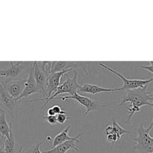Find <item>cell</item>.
Instances as JSON below:
<instances>
[{
  "mask_svg": "<svg viewBox=\"0 0 153 153\" xmlns=\"http://www.w3.org/2000/svg\"><path fill=\"white\" fill-rule=\"evenodd\" d=\"M112 131L116 134L120 139L121 138L122 136L124 134H130L131 132L126 129L123 128L118 123L117 121L114 119L112 118Z\"/></svg>",
  "mask_w": 153,
  "mask_h": 153,
  "instance_id": "18",
  "label": "cell"
},
{
  "mask_svg": "<svg viewBox=\"0 0 153 153\" xmlns=\"http://www.w3.org/2000/svg\"><path fill=\"white\" fill-rule=\"evenodd\" d=\"M62 113H66V112L63 111L59 105H54L50 108L47 111V115L51 116H55Z\"/></svg>",
  "mask_w": 153,
  "mask_h": 153,
  "instance_id": "19",
  "label": "cell"
},
{
  "mask_svg": "<svg viewBox=\"0 0 153 153\" xmlns=\"http://www.w3.org/2000/svg\"><path fill=\"white\" fill-rule=\"evenodd\" d=\"M148 85L149 84L143 88L127 91L126 94L121 97L120 103L115 106L118 108L126 102L130 103V106L127 107L128 111V121L130 124H131V119L133 115L136 112H139L142 106H148L151 108L153 106L152 102H150L152 100V95L147 90Z\"/></svg>",
  "mask_w": 153,
  "mask_h": 153,
  "instance_id": "1",
  "label": "cell"
},
{
  "mask_svg": "<svg viewBox=\"0 0 153 153\" xmlns=\"http://www.w3.org/2000/svg\"><path fill=\"white\" fill-rule=\"evenodd\" d=\"M44 119L47 121V122L51 125H55L57 124L56 120V115L51 116V115H44Z\"/></svg>",
  "mask_w": 153,
  "mask_h": 153,
  "instance_id": "23",
  "label": "cell"
},
{
  "mask_svg": "<svg viewBox=\"0 0 153 153\" xmlns=\"http://www.w3.org/2000/svg\"><path fill=\"white\" fill-rule=\"evenodd\" d=\"M23 146L21 148V149H20V152H19V153H23Z\"/></svg>",
  "mask_w": 153,
  "mask_h": 153,
  "instance_id": "26",
  "label": "cell"
},
{
  "mask_svg": "<svg viewBox=\"0 0 153 153\" xmlns=\"http://www.w3.org/2000/svg\"><path fill=\"white\" fill-rule=\"evenodd\" d=\"M51 62H33V75L36 84V93L42 94L45 99L47 96V85L50 74Z\"/></svg>",
  "mask_w": 153,
  "mask_h": 153,
  "instance_id": "3",
  "label": "cell"
},
{
  "mask_svg": "<svg viewBox=\"0 0 153 153\" xmlns=\"http://www.w3.org/2000/svg\"><path fill=\"white\" fill-rule=\"evenodd\" d=\"M23 145L18 144L15 140V137L12 131L10 133L9 139H5L4 140V146L5 153H19L21 148Z\"/></svg>",
  "mask_w": 153,
  "mask_h": 153,
  "instance_id": "17",
  "label": "cell"
},
{
  "mask_svg": "<svg viewBox=\"0 0 153 153\" xmlns=\"http://www.w3.org/2000/svg\"><path fill=\"white\" fill-rule=\"evenodd\" d=\"M59 99L62 100L63 101H65L66 99H74V100H76V102L79 103L81 105H82L86 108V111L84 112L85 115H87L88 113H90L93 111L99 109H100L102 108H104L105 106L104 105H99V104L96 103V102L95 101L91 99L90 98L84 96H82V95H80L78 93H75L72 95H69V96H67L54 97V98L51 99V100H59Z\"/></svg>",
  "mask_w": 153,
  "mask_h": 153,
  "instance_id": "8",
  "label": "cell"
},
{
  "mask_svg": "<svg viewBox=\"0 0 153 153\" xmlns=\"http://www.w3.org/2000/svg\"><path fill=\"white\" fill-rule=\"evenodd\" d=\"M152 62L149 61V65L148 66H141V68H143L144 69H146L148 72H149L151 74H152Z\"/></svg>",
  "mask_w": 153,
  "mask_h": 153,
  "instance_id": "24",
  "label": "cell"
},
{
  "mask_svg": "<svg viewBox=\"0 0 153 153\" xmlns=\"http://www.w3.org/2000/svg\"><path fill=\"white\" fill-rule=\"evenodd\" d=\"M74 77L71 78L69 77L68 75H66V79L62 82V84H60L58 86L57 90L54 93V94L51 96V97L45 102L43 106H41V109H44L46 105L48 104V103L51 100V99L54 97H56L57 96L64 94V93H69L71 95H72L75 93L78 92V90L79 89L80 85L78 84L77 81V72L75 70H74Z\"/></svg>",
  "mask_w": 153,
  "mask_h": 153,
  "instance_id": "6",
  "label": "cell"
},
{
  "mask_svg": "<svg viewBox=\"0 0 153 153\" xmlns=\"http://www.w3.org/2000/svg\"><path fill=\"white\" fill-rule=\"evenodd\" d=\"M0 139H2L3 140H5V139H4V137L1 134V133H0Z\"/></svg>",
  "mask_w": 153,
  "mask_h": 153,
  "instance_id": "27",
  "label": "cell"
},
{
  "mask_svg": "<svg viewBox=\"0 0 153 153\" xmlns=\"http://www.w3.org/2000/svg\"><path fill=\"white\" fill-rule=\"evenodd\" d=\"M25 81L26 79H5V81L1 82V83L11 97L14 99H19L24 89Z\"/></svg>",
  "mask_w": 153,
  "mask_h": 153,
  "instance_id": "11",
  "label": "cell"
},
{
  "mask_svg": "<svg viewBox=\"0 0 153 153\" xmlns=\"http://www.w3.org/2000/svg\"><path fill=\"white\" fill-rule=\"evenodd\" d=\"M36 93V84L33 75V66L32 65L27 79L25 82L24 89L19 99L22 100L24 97H26L31 94Z\"/></svg>",
  "mask_w": 153,
  "mask_h": 153,
  "instance_id": "12",
  "label": "cell"
},
{
  "mask_svg": "<svg viewBox=\"0 0 153 153\" xmlns=\"http://www.w3.org/2000/svg\"><path fill=\"white\" fill-rule=\"evenodd\" d=\"M33 62L10 61L4 68L0 69V76L5 79H26Z\"/></svg>",
  "mask_w": 153,
  "mask_h": 153,
  "instance_id": "2",
  "label": "cell"
},
{
  "mask_svg": "<svg viewBox=\"0 0 153 153\" xmlns=\"http://www.w3.org/2000/svg\"><path fill=\"white\" fill-rule=\"evenodd\" d=\"M42 142H39L35 145H32L28 149H27L25 152H23V153H43L40 150V147Z\"/></svg>",
  "mask_w": 153,
  "mask_h": 153,
  "instance_id": "20",
  "label": "cell"
},
{
  "mask_svg": "<svg viewBox=\"0 0 153 153\" xmlns=\"http://www.w3.org/2000/svg\"><path fill=\"white\" fill-rule=\"evenodd\" d=\"M115 91H118V88H105L97 85H95L91 83H86L83 85L79 87L78 90V93H88L93 95L97 94L102 93H107V92H113Z\"/></svg>",
  "mask_w": 153,
  "mask_h": 153,
  "instance_id": "13",
  "label": "cell"
},
{
  "mask_svg": "<svg viewBox=\"0 0 153 153\" xmlns=\"http://www.w3.org/2000/svg\"><path fill=\"white\" fill-rule=\"evenodd\" d=\"M13 131L12 124L6 119V113L1 110L0 113V133L4 139H9L10 133Z\"/></svg>",
  "mask_w": 153,
  "mask_h": 153,
  "instance_id": "16",
  "label": "cell"
},
{
  "mask_svg": "<svg viewBox=\"0 0 153 153\" xmlns=\"http://www.w3.org/2000/svg\"><path fill=\"white\" fill-rule=\"evenodd\" d=\"M106 136L107 141L109 143H115L120 139L118 137V136L113 132H111L109 134H106Z\"/></svg>",
  "mask_w": 153,
  "mask_h": 153,
  "instance_id": "22",
  "label": "cell"
},
{
  "mask_svg": "<svg viewBox=\"0 0 153 153\" xmlns=\"http://www.w3.org/2000/svg\"><path fill=\"white\" fill-rule=\"evenodd\" d=\"M73 71H74L73 69H68V70H63L59 72H51L48 78V81H47L46 97L45 99H38L35 100H30V103H31L33 101H36V100H41V101H45V103L47 102V101L54 94V92L56 91L58 86L60 84L61 78L68 72Z\"/></svg>",
  "mask_w": 153,
  "mask_h": 153,
  "instance_id": "9",
  "label": "cell"
},
{
  "mask_svg": "<svg viewBox=\"0 0 153 153\" xmlns=\"http://www.w3.org/2000/svg\"><path fill=\"white\" fill-rule=\"evenodd\" d=\"M79 142L76 140H68L62 143L50 150L42 151L43 153H66L69 149H73L76 152L80 153L79 149L76 146V143Z\"/></svg>",
  "mask_w": 153,
  "mask_h": 153,
  "instance_id": "15",
  "label": "cell"
},
{
  "mask_svg": "<svg viewBox=\"0 0 153 153\" xmlns=\"http://www.w3.org/2000/svg\"><path fill=\"white\" fill-rule=\"evenodd\" d=\"M0 153H5L4 151V145H2V146L0 147Z\"/></svg>",
  "mask_w": 153,
  "mask_h": 153,
  "instance_id": "25",
  "label": "cell"
},
{
  "mask_svg": "<svg viewBox=\"0 0 153 153\" xmlns=\"http://www.w3.org/2000/svg\"><path fill=\"white\" fill-rule=\"evenodd\" d=\"M20 100L11 97L0 82V107L1 110L14 118Z\"/></svg>",
  "mask_w": 153,
  "mask_h": 153,
  "instance_id": "7",
  "label": "cell"
},
{
  "mask_svg": "<svg viewBox=\"0 0 153 153\" xmlns=\"http://www.w3.org/2000/svg\"><path fill=\"white\" fill-rule=\"evenodd\" d=\"M99 65L103 68L109 71L111 73L117 75L121 79L123 85L121 87H118V91H129L136 88H143L146 85L149 84L152 81V78H150L148 79H128L124 76L121 73L116 71L115 70L112 69L109 66L100 63Z\"/></svg>",
  "mask_w": 153,
  "mask_h": 153,
  "instance_id": "5",
  "label": "cell"
},
{
  "mask_svg": "<svg viewBox=\"0 0 153 153\" xmlns=\"http://www.w3.org/2000/svg\"><path fill=\"white\" fill-rule=\"evenodd\" d=\"M70 129H71V126H68L59 134L55 136L52 142L53 148L68 140H76L79 142V138L81 136V133H79L74 137H71L68 134Z\"/></svg>",
  "mask_w": 153,
  "mask_h": 153,
  "instance_id": "14",
  "label": "cell"
},
{
  "mask_svg": "<svg viewBox=\"0 0 153 153\" xmlns=\"http://www.w3.org/2000/svg\"><path fill=\"white\" fill-rule=\"evenodd\" d=\"M153 127V123L151 121L149 126L145 128L142 124L135 129L137 136L133 138L135 142L134 150L137 153H152L153 150V138L150 135V132Z\"/></svg>",
  "mask_w": 153,
  "mask_h": 153,
  "instance_id": "4",
  "label": "cell"
},
{
  "mask_svg": "<svg viewBox=\"0 0 153 153\" xmlns=\"http://www.w3.org/2000/svg\"><path fill=\"white\" fill-rule=\"evenodd\" d=\"M88 63L85 62H51L50 74L54 72H59L63 70L73 69L75 70L76 68H82L87 74H88Z\"/></svg>",
  "mask_w": 153,
  "mask_h": 153,
  "instance_id": "10",
  "label": "cell"
},
{
  "mask_svg": "<svg viewBox=\"0 0 153 153\" xmlns=\"http://www.w3.org/2000/svg\"><path fill=\"white\" fill-rule=\"evenodd\" d=\"M72 118L70 117H68L66 113H62V114H59L58 115H56V120H57V122L58 124H64L65 123V121L67 120H69L71 119Z\"/></svg>",
  "mask_w": 153,
  "mask_h": 153,
  "instance_id": "21",
  "label": "cell"
}]
</instances>
